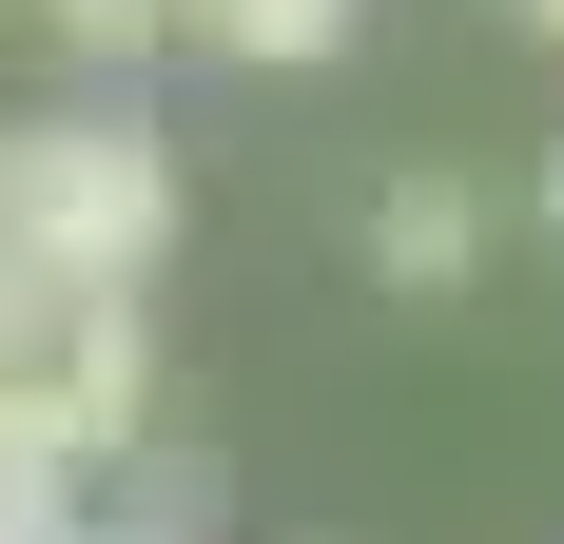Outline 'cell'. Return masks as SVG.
<instances>
[{"instance_id":"1","label":"cell","mask_w":564,"mask_h":544,"mask_svg":"<svg viewBox=\"0 0 564 544\" xmlns=\"http://www.w3.org/2000/svg\"><path fill=\"white\" fill-rule=\"evenodd\" d=\"M0 175H20L40 292H156V253H175V137H156L137 98H58V117H0Z\"/></svg>"},{"instance_id":"2","label":"cell","mask_w":564,"mask_h":544,"mask_svg":"<svg viewBox=\"0 0 564 544\" xmlns=\"http://www.w3.org/2000/svg\"><path fill=\"white\" fill-rule=\"evenodd\" d=\"M370 272H390V292H467V272H487V195H467V175H390V195H370Z\"/></svg>"},{"instance_id":"3","label":"cell","mask_w":564,"mask_h":544,"mask_svg":"<svg viewBox=\"0 0 564 544\" xmlns=\"http://www.w3.org/2000/svg\"><path fill=\"white\" fill-rule=\"evenodd\" d=\"M350 20L370 0H175V40L234 58V78H312V58H350Z\"/></svg>"},{"instance_id":"4","label":"cell","mask_w":564,"mask_h":544,"mask_svg":"<svg viewBox=\"0 0 564 544\" xmlns=\"http://www.w3.org/2000/svg\"><path fill=\"white\" fill-rule=\"evenodd\" d=\"M0 20H40V40L78 58V78H137V58L175 40V0H0Z\"/></svg>"},{"instance_id":"5","label":"cell","mask_w":564,"mask_h":544,"mask_svg":"<svg viewBox=\"0 0 564 544\" xmlns=\"http://www.w3.org/2000/svg\"><path fill=\"white\" fill-rule=\"evenodd\" d=\"M78 544H195V467H156V447H137V467H117V505Z\"/></svg>"},{"instance_id":"6","label":"cell","mask_w":564,"mask_h":544,"mask_svg":"<svg viewBox=\"0 0 564 544\" xmlns=\"http://www.w3.org/2000/svg\"><path fill=\"white\" fill-rule=\"evenodd\" d=\"M507 20H525V40H564V0H507Z\"/></svg>"},{"instance_id":"7","label":"cell","mask_w":564,"mask_h":544,"mask_svg":"<svg viewBox=\"0 0 564 544\" xmlns=\"http://www.w3.org/2000/svg\"><path fill=\"white\" fill-rule=\"evenodd\" d=\"M545 233H564V156H545Z\"/></svg>"}]
</instances>
